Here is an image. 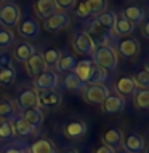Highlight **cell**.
Returning a JSON list of instances; mask_svg holds the SVG:
<instances>
[{"label":"cell","instance_id":"obj_38","mask_svg":"<svg viewBox=\"0 0 149 153\" xmlns=\"http://www.w3.org/2000/svg\"><path fill=\"white\" fill-rule=\"evenodd\" d=\"M56 2V7H58V11L62 10V11H69V10L75 8L77 5V0H55Z\"/></svg>","mask_w":149,"mask_h":153},{"label":"cell","instance_id":"obj_23","mask_svg":"<svg viewBox=\"0 0 149 153\" xmlns=\"http://www.w3.org/2000/svg\"><path fill=\"white\" fill-rule=\"evenodd\" d=\"M29 153H56V145L48 139H40L31 145Z\"/></svg>","mask_w":149,"mask_h":153},{"label":"cell","instance_id":"obj_45","mask_svg":"<svg viewBox=\"0 0 149 153\" xmlns=\"http://www.w3.org/2000/svg\"><path fill=\"white\" fill-rule=\"evenodd\" d=\"M117 153H128V152H125V150H120V152H117Z\"/></svg>","mask_w":149,"mask_h":153},{"label":"cell","instance_id":"obj_26","mask_svg":"<svg viewBox=\"0 0 149 153\" xmlns=\"http://www.w3.org/2000/svg\"><path fill=\"white\" fill-rule=\"evenodd\" d=\"M95 19H96V22H99L104 29H108L109 32H112L114 26H115V21H117V13L115 11H104V13L98 14Z\"/></svg>","mask_w":149,"mask_h":153},{"label":"cell","instance_id":"obj_3","mask_svg":"<svg viewBox=\"0 0 149 153\" xmlns=\"http://www.w3.org/2000/svg\"><path fill=\"white\" fill-rule=\"evenodd\" d=\"M109 94H111L109 88L104 85H85V88H84V100L91 105L103 104V100Z\"/></svg>","mask_w":149,"mask_h":153},{"label":"cell","instance_id":"obj_28","mask_svg":"<svg viewBox=\"0 0 149 153\" xmlns=\"http://www.w3.org/2000/svg\"><path fill=\"white\" fill-rule=\"evenodd\" d=\"M75 64H77V59L74 54H64L58 59V62L55 65L59 72H74Z\"/></svg>","mask_w":149,"mask_h":153},{"label":"cell","instance_id":"obj_20","mask_svg":"<svg viewBox=\"0 0 149 153\" xmlns=\"http://www.w3.org/2000/svg\"><path fill=\"white\" fill-rule=\"evenodd\" d=\"M93 67H95V64H93V61H91V57H87V59L77 61L75 69H74V74L87 85V81H88V78H90L91 70H93Z\"/></svg>","mask_w":149,"mask_h":153},{"label":"cell","instance_id":"obj_39","mask_svg":"<svg viewBox=\"0 0 149 153\" xmlns=\"http://www.w3.org/2000/svg\"><path fill=\"white\" fill-rule=\"evenodd\" d=\"M75 13H77V16H79V18H88L90 16V11H88V8H87L85 0L79 2V5H77V8H75Z\"/></svg>","mask_w":149,"mask_h":153},{"label":"cell","instance_id":"obj_44","mask_svg":"<svg viewBox=\"0 0 149 153\" xmlns=\"http://www.w3.org/2000/svg\"><path fill=\"white\" fill-rule=\"evenodd\" d=\"M64 153H79V152H77L75 148H71V150H66Z\"/></svg>","mask_w":149,"mask_h":153},{"label":"cell","instance_id":"obj_31","mask_svg":"<svg viewBox=\"0 0 149 153\" xmlns=\"http://www.w3.org/2000/svg\"><path fill=\"white\" fill-rule=\"evenodd\" d=\"M106 80H108V72L104 69H101V67H98V65H95L87 83L88 85H104Z\"/></svg>","mask_w":149,"mask_h":153},{"label":"cell","instance_id":"obj_12","mask_svg":"<svg viewBox=\"0 0 149 153\" xmlns=\"http://www.w3.org/2000/svg\"><path fill=\"white\" fill-rule=\"evenodd\" d=\"M61 100H62L61 94L55 89L38 93V105L43 107V108H55L61 104Z\"/></svg>","mask_w":149,"mask_h":153},{"label":"cell","instance_id":"obj_16","mask_svg":"<svg viewBox=\"0 0 149 153\" xmlns=\"http://www.w3.org/2000/svg\"><path fill=\"white\" fill-rule=\"evenodd\" d=\"M21 118H23V120H26V121L31 124L34 129H37V128L43 123V120H45L42 108H38V107H34V108H24L23 112H21Z\"/></svg>","mask_w":149,"mask_h":153},{"label":"cell","instance_id":"obj_17","mask_svg":"<svg viewBox=\"0 0 149 153\" xmlns=\"http://www.w3.org/2000/svg\"><path fill=\"white\" fill-rule=\"evenodd\" d=\"M115 89L120 94V97H127V96H133L136 91V83H135L133 76H120L115 81Z\"/></svg>","mask_w":149,"mask_h":153},{"label":"cell","instance_id":"obj_40","mask_svg":"<svg viewBox=\"0 0 149 153\" xmlns=\"http://www.w3.org/2000/svg\"><path fill=\"white\" fill-rule=\"evenodd\" d=\"M11 65V56L8 53H0V67Z\"/></svg>","mask_w":149,"mask_h":153},{"label":"cell","instance_id":"obj_11","mask_svg":"<svg viewBox=\"0 0 149 153\" xmlns=\"http://www.w3.org/2000/svg\"><path fill=\"white\" fill-rule=\"evenodd\" d=\"M18 104L23 110L38 107V91L35 88H27L18 94Z\"/></svg>","mask_w":149,"mask_h":153},{"label":"cell","instance_id":"obj_4","mask_svg":"<svg viewBox=\"0 0 149 153\" xmlns=\"http://www.w3.org/2000/svg\"><path fill=\"white\" fill-rule=\"evenodd\" d=\"M58 85H59V76H58V74L53 70H45L34 78V88H35L38 93H42V91H51V89H55Z\"/></svg>","mask_w":149,"mask_h":153},{"label":"cell","instance_id":"obj_29","mask_svg":"<svg viewBox=\"0 0 149 153\" xmlns=\"http://www.w3.org/2000/svg\"><path fill=\"white\" fill-rule=\"evenodd\" d=\"M16 80V69L13 65L0 67V85L2 86H11Z\"/></svg>","mask_w":149,"mask_h":153},{"label":"cell","instance_id":"obj_14","mask_svg":"<svg viewBox=\"0 0 149 153\" xmlns=\"http://www.w3.org/2000/svg\"><path fill=\"white\" fill-rule=\"evenodd\" d=\"M103 110L104 113H120L122 110L125 108V99L120 97V96H114V94H109L108 97L103 100Z\"/></svg>","mask_w":149,"mask_h":153},{"label":"cell","instance_id":"obj_34","mask_svg":"<svg viewBox=\"0 0 149 153\" xmlns=\"http://www.w3.org/2000/svg\"><path fill=\"white\" fill-rule=\"evenodd\" d=\"M13 137H14V131H13L11 121L10 120H2L0 121V140L7 142V140H11Z\"/></svg>","mask_w":149,"mask_h":153},{"label":"cell","instance_id":"obj_37","mask_svg":"<svg viewBox=\"0 0 149 153\" xmlns=\"http://www.w3.org/2000/svg\"><path fill=\"white\" fill-rule=\"evenodd\" d=\"M135 83H136V88L139 89H147L149 88V72L144 69L141 72H138L136 76H133Z\"/></svg>","mask_w":149,"mask_h":153},{"label":"cell","instance_id":"obj_32","mask_svg":"<svg viewBox=\"0 0 149 153\" xmlns=\"http://www.w3.org/2000/svg\"><path fill=\"white\" fill-rule=\"evenodd\" d=\"M14 117V104L13 100L7 97H0V118L2 120H10Z\"/></svg>","mask_w":149,"mask_h":153},{"label":"cell","instance_id":"obj_6","mask_svg":"<svg viewBox=\"0 0 149 153\" xmlns=\"http://www.w3.org/2000/svg\"><path fill=\"white\" fill-rule=\"evenodd\" d=\"M85 33L93 40L95 45L96 43H98V45H108V40L111 37V32L108 30V29H104L99 22H96V19H93V21L87 26Z\"/></svg>","mask_w":149,"mask_h":153},{"label":"cell","instance_id":"obj_13","mask_svg":"<svg viewBox=\"0 0 149 153\" xmlns=\"http://www.w3.org/2000/svg\"><path fill=\"white\" fill-rule=\"evenodd\" d=\"M87 131H88V128H87V123L80 121V120H72V121H69L64 126V134L66 137L69 139H82L87 134Z\"/></svg>","mask_w":149,"mask_h":153},{"label":"cell","instance_id":"obj_10","mask_svg":"<svg viewBox=\"0 0 149 153\" xmlns=\"http://www.w3.org/2000/svg\"><path fill=\"white\" fill-rule=\"evenodd\" d=\"M123 143V132L117 128H109L103 132V145L112 148L114 152H117L122 148Z\"/></svg>","mask_w":149,"mask_h":153},{"label":"cell","instance_id":"obj_1","mask_svg":"<svg viewBox=\"0 0 149 153\" xmlns=\"http://www.w3.org/2000/svg\"><path fill=\"white\" fill-rule=\"evenodd\" d=\"M91 61L95 65L104 69L106 72H112L117 69L119 57L117 53L111 45H98L95 48L93 54H91Z\"/></svg>","mask_w":149,"mask_h":153},{"label":"cell","instance_id":"obj_25","mask_svg":"<svg viewBox=\"0 0 149 153\" xmlns=\"http://www.w3.org/2000/svg\"><path fill=\"white\" fill-rule=\"evenodd\" d=\"M144 16H146V13H144L143 8L136 7V5H133V7H127L123 11V18H127L132 24H139L144 21Z\"/></svg>","mask_w":149,"mask_h":153},{"label":"cell","instance_id":"obj_8","mask_svg":"<svg viewBox=\"0 0 149 153\" xmlns=\"http://www.w3.org/2000/svg\"><path fill=\"white\" fill-rule=\"evenodd\" d=\"M123 150L128 153H143L144 147H146V142H144V137L138 132H128L127 136L123 137Z\"/></svg>","mask_w":149,"mask_h":153},{"label":"cell","instance_id":"obj_18","mask_svg":"<svg viewBox=\"0 0 149 153\" xmlns=\"http://www.w3.org/2000/svg\"><path fill=\"white\" fill-rule=\"evenodd\" d=\"M24 64H26L27 72H29L31 75H34V76H37L38 74H42V72L47 70L45 61H43L42 54H38V53H34V54L29 57V59L24 62Z\"/></svg>","mask_w":149,"mask_h":153},{"label":"cell","instance_id":"obj_2","mask_svg":"<svg viewBox=\"0 0 149 153\" xmlns=\"http://www.w3.org/2000/svg\"><path fill=\"white\" fill-rule=\"evenodd\" d=\"M19 18H21V11L19 7L13 2L3 3L0 7V26L5 29H11L14 26H18Z\"/></svg>","mask_w":149,"mask_h":153},{"label":"cell","instance_id":"obj_5","mask_svg":"<svg viewBox=\"0 0 149 153\" xmlns=\"http://www.w3.org/2000/svg\"><path fill=\"white\" fill-rule=\"evenodd\" d=\"M71 24V18L67 13L56 11L55 14L48 16L47 19H43V29L47 32H59L62 29H66Z\"/></svg>","mask_w":149,"mask_h":153},{"label":"cell","instance_id":"obj_36","mask_svg":"<svg viewBox=\"0 0 149 153\" xmlns=\"http://www.w3.org/2000/svg\"><path fill=\"white\" fill-rule=\"evenodd\" d=\"M42 57H43V61H45L47 67L48 65H55L58 62V59L61 57V51L56 50V48H51V50H47L45 53H43Z\"/></svg>","mask_w":149,"mask_h":153},{"label":"cell","instance_id":"obj_9","mask_svg":"<svg viewBox=\"0 0 149 153\" xmlns=\"http://www.w3.org/2000/svg\"><path fill=\"white\" fill-rule=\"evenodd\" d=\"M18 32L24 38H34L40 33V24H38L37 19L27 16L18 22Z\"/></svg>","mask_w":149,"mask_h":153},{"label":"cell","instance_id":"obj_15","mask_svg":"<svg viewBox=\"0 0 149 153\" xmlns=\"http://www.w3.org/2000/svg\"><path fill=\"white\" fill-rule=\"evenodd\" d=\"M119 53H120V56L127 57V59L138 56L139 42L136 40V38H123V40L119 43Z\"/></svg>","mask_w":149,"mask_h":153},{"label":"cell","instance_id":"obj_22","mask_svg":"<svg viewBox=\"0 0 149 153\" xmlns=\"http://www.w3.org/2000/svg\"><path fill=\"white\" fill-rule=\"evenodd\" d=\"M13 53H14V57H16L19 62H26L29 57L35 53V48H34L29 42H21V43L16 45Z\"/></svg>","mask_w":149,"mask_h":153},{"label":"cell","instance_id":"obj_24","mask_svg":"<svg viewBox=\"0 0 149 153\" xmlns=\"http://www.w3.org/2000/svg\"><path fill=\"white\" fill-rule=\"evenodd\" d=\"M114 32L117 33V35H120V37L132 35V33L135 32V24H132L127 18L120 16V18H117V21H115Z\"/></svg>","mask_w":149,"mask_h":153},{"label":"cell","instance_id":"obj_43","mask_svg":"<svg viewBox=\"0 0 149 153\" xmlns=\"http://www.w3.org/2000/svg\"><path fill=\"white\" fill-rule=\"evenodd\" d=\"M5 153H26V150H24V148H19V147H8L7 150H5Z\"/></svg>","mask_w":149,"mask_h":153},{"label":"cell","instance_id":"obj_46","mask_svg":"<svg viewBox=\"0 0 149 153\" xmlns=\"http://www.w3.org/2000/svg\"><path fill=\"white\" fill-rule=\"evenodd\" d=\"M2 2H3V0H0V3H2Z\"/></svg>","mask_w":149,"mask_h":153},{"label":"cell","instance_id":"obj_33","mask_svg":"<svg viewBox=\"0 0 149 153\" xmlns=\"http://www.w3.org/2000/svg\"><path fill=\"white\" fill-rule=\"evenodd\" d=\"M135 107L136 108H147L149 107V91L147 89H136L133 93Z\"/></svg>","mask_w":149,"mask_h":153},{"label":"cell","instance_id":"obj_35","mask_svg":"<svg viewBox=\"0 0 149 153\" xmlns=\"http://www.w3.org/2000/svg\"><path fill=\"white\" fill-rule=\"evenodd\" d=\"M14 43V33L11 29L0 27V48H8Z\"/></svg>","mask_w":149,"mask_h":153},{"label":"cell","instance_id":"obj_41","mask_svg":"<svg viewBox=\"0 0 149 153\" xmlns=\"http://www.w3.org/2000/svg\"><path fill=\"white\" fill-rule=\"evenodd\" d=\"M141 32H143V37H144V38H149V21H146V19L143 21Z\"/></svg>","mask_w":149,"mask_h":153},{"label":"cell","instance_id":"obj_30","mask_svg":"<svg viewBox=\"0 0 149 153\" xmlns=\"http://www.w3.org/2000/svg\"><path fill=\"white\" fill-rule=\"evenodd\" d=\"M90 16H98L108 10V0H85Z\"/></svg>","mask_w":149,"mask_h":153},{"label":"cell","instance_id":"obj_19","mask_svg":"<svg viewBox=\"0 0 149 153\" xmlns=\"http://www.w3.org/2000/svg\"><path fill=\"white\" fill-rule=\"evenodd\" d=\"M56 11H58V7L55 0H37L35 2V14L40 19H47Z\"/></svg>","mask_w":149,"mask_h":153},{"label":"cell","instance_id":"obj_42","mask_svg":"<svg viewBox=\"0 0 149 153\" xmlns=\"http://www.w3.org/2000/svg\"><path fill=\"white\" fill-rule=\"evenodd\" d=\"M95 153H115L112 148H109V147H106V145H101V147H98L95 150Z\"/></svg>","mask_w":149,"mask_h":153},{"label":"cell","instance_id":"obj_27","mask_svg":"<svg viewBox=\"0 0 149 153\" xmlns=\"http://www.w3.org/2000/svg\"><path fill=\"white\" fill-rule=\"evenodd\" d=\"M62 86L69 91H82L85 88V83L74 74V72H69V74L64 76V80H62Z\"/></svg>","mask_w":149,"mask_h":153},{"label":"cell","instance_id":"obj_7","mask_svg":"<svg viewBox=\"0 0 149 153\" xmlns=\"http://www.w3.org/2000/svg\"><path fill=\"white\" fill-rule=\"evenodd\" d=\"M72 48L79 53V54H87V56H91L95 51L96 45L93 43V40L87 35L85 30H80L74 35V40H72Z\"/></svg>","mask_w":149,"mask_h":153},{"label":"cell","instance_id":"obj_21","mask_svg":"<svg viewBox=\"0 0 149 153\" xmlns=\"http://www.w3.org/2000/svg\"><path fill=\"white\" fill-rule=\"evenodd\" d=\"M11 121V126H13V131H14V136H19V137H26V136H31V134L35 131L31 124H29L26 120H23L21 117H11L10 118Z\"/></svg>","mask_w":149,"mask_h":153}]
</instances>
